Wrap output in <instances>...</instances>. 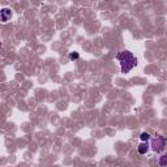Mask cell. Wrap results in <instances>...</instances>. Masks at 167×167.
I'll return each mask as SVG.
<instances>
[{
    "instance_id": "6da1fadb",
    "label": "cell",
    "mask_w": 167,
    "mask_h": 167,
    "mask_svg": "<svg viewBox=\"0 0 167 167\" xmlns=\"http://www.w3.org/2000/svg\"><path fill=\"white\" fill-rule=\"evenodd\" d=\"M116 59L120 61V69H122V73H129L136 65H137V59H136L132 52L128 51V50L120 51L116 55Z\"/></svg>"
},
{
    "instance_id": "7a4b0ae2",
    "label": "cell",
    "mask_w": 167,
    "mask_h": 167,
    "mask_svg": "<svg viewBox=\"0 0 167 167\" xmlns=\"http://www.w3.org/2000/svg\"><path fill=\"white\" fill-rule=\"evenodd\" d=\"M151 149H153L155 153H161L162 150L165 149L166 146V140L163 137H161V136H157V137L151 141Z\"/></svg>"
},
{
    "instance_id": "3957f363",
    "label": "cell",
    "mask_w": 167,
    "mask_h": 167,
    "mask_svg": "<svg viewBox=\"0 0 167 167\" xmlns=\"http://www.w3.org/2000/svg\"><path fill=\"white\" fill-rule=\"evenodd\" d=\"M10 17H12V12H10V9L3 8L2 12H0V18H2V22H7L8 20H10Z\"/></svg>"
},
{
    "instance_id": "277c9868",
    "label": "cell",
    "mask_w": 167,
    "mask_h": 167,
    "mask_svg": "<svg viewBox=\"0 0 167 167\" xmlns=\"http://www.w3.org/2000/svg\"><path fill=\"white\" fill-rule=\"evenodd\" d=\"M137 150H138L140 154H146V153H148V150H149V144H148V142L140 144L138 148H137Z\"/></svg>"
},
{
    "instance_id": "5b68a950",
    "label": "cell",
    "mask_w": 167,
    "mask_h": 167,
    "mask_svg": "<svg viewBox=\"0 0 167 167\" xmlns=\"http://www.w3.org/2000/svg\"><path fill=\"white\" fill-rule=\"evenodd\" d=\"M159 166L161 167H166L167 166V154H163L159 157Z\"/></svg>"
},
{
    "instance_id": "8992f818",
    "label": "cell",
    "mask_w": 167,
    "mask_h": 167,
    "mask_svg": "<svg viewBox=\"0 0 167 167\" xmlns=\"http://www.w3.org/2000/svg\"><path fill=\"white\" fill-rule=\"evenodd\" d=\"M140 138H141V141H144V142H148V140L150 138V134L146 132H142L140 134Z\"/></svg>"
},
{
    "instance_id": "52a82bcc",
    "label": "cell",
    "mask_w": 167,
    "mask_h": 167,
    "mask_svg": "<svg viewBox=\"0 0 167 167\" xmlns=\"http://www.w3.org/2000/svg\"><path fill=\"white\" fill-rule=\"evenodd\" d=\"M68 57H69V60H77L78 57H80V54H78V52H76V51H73V52H71Z\"/></svg>"
}]
</instances>
